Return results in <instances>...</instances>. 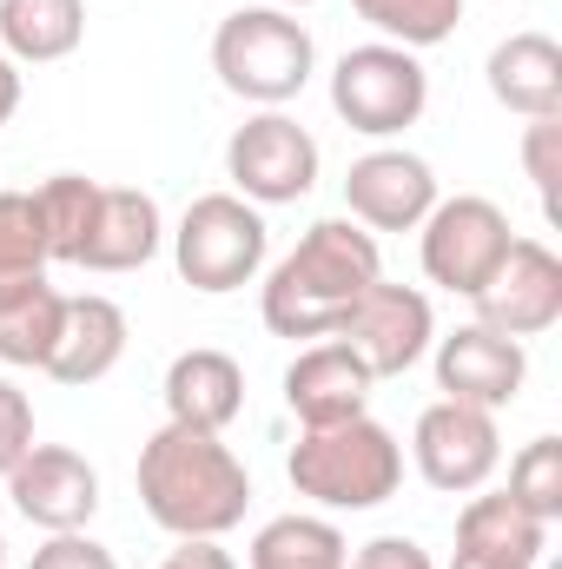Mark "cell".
Wrapping results in <instances>:
<instances>
[{"mask_svg": "<svg viewBox=\"0 0 562 569\" xmlns=\"http://www.w3.org/2000/svg\"><path fill=\"white\" fill-rule=\"evenodd\" d=\"M60 311L67 298L47 279H20L0 291V358L7 365H47L53 338H60Z\"/></svg>", "mask_w": 562, "mask_h": 569, "instance_id": "22", "label": "cell"}, {"mask_svg": "<svg viewBox=\"0 0 562 569\" xmlns=\"http://www.w3.org/2000/svg\"><path fill=\"white\" fill-rule=\"evenodd\" d=\"M391 47H436L456 33L463 0H351Z\"/></svg>", "mask_w": 562, "mask_h": 569, "instance_id": "26", "label": "cell"}, {"mask_svg": "<svg viewBox=\"0 0 562 569\" xmlns=\"http://www.w3.org/2000/svg\"><path fill=\"white\" fill-rule=\"evenodd\" d=\"M344 569H430V550L411 537H371L358 557H344Z\"/></svg>", "mask_w": 562, "mask_h": 569, "instance_id": "31", "label": "cell"}, {"mask_svg": "<svg viewBox=\"0 0 562 569\" xmlns=\"http://www.w3.org/2000/svg\"><path fill=\"white\" fill-rule=\"evenodd\" d=\"M120 351H127V311L107 291H80V298H67L60 338H53L40 371L60 378V385H93L120 365Z\"/></svg>", "mask_w": 562, "mask_h": 569, "instance_id": "17", "label": "cell"}, {"mask_svg": "<svg viewBox=\"0 0 562 569\" xmlns=\"http://www.w3.org/2000/svg\"><path fill=\"white\" fill-rule=\"evenodd\" d=\"M371 385H378L371 365H364L344 338H324V345H304V351L291 358V371H284V405H291V418L304 430L344 425V418L364 411Z\"/></svg>", "mask_w": 562, "mask_h": 569, "instance_id": "15", "label": "cell"}, {"mask_svg": "<svg viewBox=\"0 0 562 569\" xmlns=\"http://www.w3.org/2000/svg\"><path fill=\"white\" fill-rule=\"evenodd\" d=\"M53 252H47V226L33 192H0V291L20 279H47Z\"/></svg>", "mask_w": 562, "mask_h": 569, "instance_id": "25", "label": "cell"}, {"mask_svg": "<svg viewBox=\"0 0 562 569\" xmlns=\"http://www.w3.org/2000/svg\"><path fill=\"white\" fill-rule=\"evenodd\" d=\"M351 543L338 523L324 517H272L259 537H252V569H344Z\"/></svg>", "mask_w": 562, "mask_h": 569, "instance_id": "23", "label": "cell"}, {"mask_svg": "<svg viewBox=\"0 0 562 569\" xmlns=\"http://www.w3.org/2000/svg\"><path fill=\"white\" fill-rule=\"evenodd\" d=\"M27 450H33V405H27L20 385L0 378V477H7Z\"/></svg>", "mask_w": 562, "mask_h": 569, "instance_id": "29", "label": "cell"}, {"mask_svg": "<svg viewBox=\"0 0 562 569\" xmlns=\"http://www.w3.org/2000/svg\"><path fill=\"white\" fill-rule=\"evenodd\" d=\"M225 179L239 186V199L259 206H291L311 192L318 179V140L291 120V113H252L232 140H225Z\"/></svg>", "mask_w": 562, "mask_h": 569, "instance_id": "8", "label": "cell"}, {"mask_svg": "<svg viewBox=\"0 0 562 569\" xmlns=\"http://www.w3.org/2000/svg\"><path fill=\"white\" fill-rule=\"evenodd\" d=\"M172 259L179 279L192 291H232L265 266V219L252 199L239 192H205L185 206L179 232H172Z\"/></svg>", "mask_w": 562, "mask_h": 569, "instance_id": "5", "label": "cell"}, {"mask_svg": "<svg viewBox=\"0 0 562 569\" xmlns=\"http://www.w3.org/2000/svg\"><path fill=\"white\" fill-rule=\"evenodd\" d=\"M87 40V0H0V47L13 60H67Z\"/></svg>", "mask_w": 562, "mask_h": 569, "instance_id": "21", "label": "cell"}, {"mask_svg": "<svg viewBox=\"0 0 562 569\" xmlns=\"http://www.w3.org/2000/svg\"><path fill=\"white\" fill-rule=\"evenodd\" d=\"M0 557H7V543H0Z\"/></svg>", "mask_w": 562, "mask_h": 569, "instance_id": "35", "label": "cell"}, {"mask_svg": "<svg viewBox=\"0 0 562 569\" xmlns=\"http://www.w3.org/2000/svg\"><path fill=\"white\" fill-rule=\"evenodd\" d=\"M523 510H536L543 523L562 517V437H530L510 457V483H503Z\"/></svg>", "mask_w": 562, "mask_h": 569, "instance_id": "27", "label": "cell"}, {"mask_svg": "<svg viewBox=\"0 0 562 569\" xmlns=\"http://www.w3.org/2000/svg\"><path fill=\"white\" fill-rule=\"evenodd\" d=\"M523 166L536 179L543 219H562V113H543L523 127Z\"/></svg>", "mask_w": 562, "mask_h": 569, "instance_id": "28", "label": "cell"}, {"mask_svg": "<svg viewBox=\"0 0 562 569\" xmlns=\"http://www.w3.org/2000/svg\"><path fill=\"white\" fill-rule=\"evenodd\" d=\"M411 450H418V470L430 490H476L490 470H496V457H503V437H496V411H483V405H456V398H436L430 411L418 418V437H411Z\"/></svg>", "mask_w": 562, "mask_h": 569, "instance_id": "10", "label": "cell"}, {"mask_svg": "<svg viewBox=\"0 0 562 569\" xmlns=\"http://www.w3.org/2000/svg\"><path fill=\"white\" fill-rule=\"evenodd\" d=\"M159 252V199L140 186H100V206H93V226L80 239V259L87 272H133Z\"/></svg>", "mask_w": 562, "mask_h": 569, "instance_id": "18", "label": "cell"}, {"mask_svg": "<svg viewBox=\"0 0 562 569\" xmlns=\"http://www.w3.org/2000/svg\"><path fill=\"white\" fill-rule=\"evenodd\" d=\"M140 503L172 537H225L252 503V477L219 443V430H192L165 418L140 450Z\"/></svg>", "mask_w": 562, "mask_h": 569, "instance_id": "1", "label": "cell"}, {"mask_svg": "<svg viewBox=\"0 0 562 569\" xmlns=\"http://www.w3.org/2000/svg\"><path fill=\"white\" fill-rule=\"evenodd\" d=\"M510 239H516V232H510V212H503L496 199L456 192V199H443V206L423 212V272H430V284L470 298L476 284L503 266Z\"/></svg>", "mask_w": 562, "mask_h": 569, "instance_id": "7", "label": "cell"}, {"mask_svg": "<svg viewBox=\"0 0 562 569\" xmlns=\"http://www.w3.org/2000/svg\"><path fill=\"white\" fill-rule=\"evenodd\" d=\"M311 33L284 13V7H239L219 20L212 33V67L219 80L239 93V100H259V107H279L291 100L304 80H311Z\"/></svg>", "mask_w": 562, "mask_h": 569, "instance_id": "4", "label": "cell"}, {"mask_svg": "<svg viewBox=\"0 0 562 569\" xmlns=\"http://www.w3.org/2000/svg\"><path fill=\"white\" fill-rule=\"evenodd\" d=\"M291 470V490L298 497H318L324 510H371L398 490L404 477V450L398 437L378 425L371 411L344 418V425H318L304 430L284 457Z\"/></svg>", "mask_w": 562, "mask_h": 569, "instance_id": "3", "label": "cell"}, {"mask_svg": "<svg viewBox=\"0 0 562 569\" xmlns=\"http://www.w3.org/2000/svg\"><path fill=\"white\" fill-rule=\"evenodd\" d=\"M159 569H239V563H232V550H219V537H179V550Z\"/></svg>", "mask_w": 562, "mask_h": 569, "instance_id": "32", "label": "cell"}, {"mask_svg": "<svg viewBox=\"0 0 562 569\" xmlns=\"http://www.w3.org/2000/svg\"><path fill=\"white\" fill-rule=\"evenodd\" d=\"M7 497H13V510L27 517V523H40V530H80L93 510H100V477H93V463L80 457V450H67V443H33L13 470H7Z\"/></svg>", "mask_w": 562, "mask_h": 569, "instance_id": "12", "label": "cell"}, {"mask_svg": "<svg viewBox=\"0 0 562 569\" xmlns=\"http://www.w3.org/2000/svg\"><path fill=\"white\" fill-rule=\"evenodd\" d=\"M530 378V351L523 338H503L490 325H456L443 345H436V391L456 398V405H510Z\"/></svg>", "mask_w": 562, "mask_h": 569, "instance_id": "13", "label": "cell"}, {"mask_svg": "<svg viewBox=\"0 0 562 569\" xmlns=\"http://www.w3.org/2000/svg\"><path fill=\"white\" fill-rule=\"evenodd\" d=\"M470 298H476V325H490L503 338L550 331L562 311V259L543 239H510L503 266L476 284Z\"/></svg>", "mask_w": 562, "mask_h": 569, "instance_id": "9", "label": "cell"}, {"mask_svg": "<svg viewBox=\"0 0 562 569\" xmlns=\"http://www.w3.org/2000/svg\"><path fill=\"white\" fill-rule=\"evenodd\" d=\"M344 206L358 226L371 232H404V226H423V212L436 206V179L418 152L404 146H384V152H364L351 159L344 172Z\"/></svg>", "mask_w": 562, "mask_h": 569, "instance_id": "14", "label": "cell"}, {"mask_svg": "<svg viewBox=\"0 0 562 569\" xmlns=\"http://www.w3.org/2000/svg\"><path fill=\"white\" fill-rule=\"evenodd\" d=\"M430 100V73L418 67L411 47H391V40H371V47H351L338 67H331V107L351 133H404Z\"/></svg>", "mask_w": 562, "mask_h": 569, "instance_id": "6", "label": "cell"}, {"mask_svg": "<svg viewBox=\"0 0 562 569\" xmlns=\"http://www.w3.org/2000/svg\"><path fill=\"white\" fill-rule=\"evenodd\" d=\"M331 338H344V345L371 365V378H398V371L418 365L423 345H430V298H423L418 284L378 279L351 311H344V325H338Z\"/></svg>", "mask_w": 562, "mask_h": 569, "instance_id": "11", "label": "cell"}, {"mask_svg": "<svg viewBox=\"0 0 562 569\" xmlns=\"http://www.w3.org/2000/svg\"><path fill=\"white\" fill-rule=\"evenodd\" d=\"M245 405V371L219 345H192L165 365V418L192 430H225Z\"/></svg>", "mask_w": 562, "mask_h": 569, "instance_id": "16", "label": "cell"}, {"mask_svg": "<svg viewBox=\"0 0 562 569\" xmlns=\"http://www.w3.org/2000/svg\"><path fill=\"white\" fill-rule=\"evenodd\" d=\"M490 93L523 113V120H543V113H562V47L550 33H510L490 47Z\"/></svg>", "mask_w": 562, "mask_h": 569, "instance_id": "19", "label": "cell"}, {"mask_svg": "<svg viewBox=\"0 0 562 569\" xmlns=\"http://www.w3.org/2000/svg\"><path fill=\"white\" fill-rule=\"evenodd\" d=\"M13 107H20V73H13V60L0 53V127L13 120Z\"/></svg>", "mask_w": 562, "mask_h": 569, "instance_id": "33", "label": "cell"}, {"mask_svg": "<svg viewBox=\"0 0 562 569\" xmlns=\"http://www.w3.org/2000/svg\"><path fill=\"white\" fill-rule=\"evenodd\" d=\"M450 569H523V563H496V557H470V550H456Z\"/></svg>", "mask_w": 562, "mask_h": 569, "instance_id": "34", "label": "cell"}, {"mask_svg": "<svg viewBox=\"0 0 562 569\" xmlns=\"http://www.w3.org/2000/svg\"><path fill=\"white\" fill-rule=\"evenodd\" d=\"M27 569H120V563H113L107 543H93V537H80V530H60V537H47V543L33 550Z\"/></svg>", "mask_w": 562, "mask_h": 569, "instance_id": "30", "label": "cell"}, {"mask_svg": "<svg viewBox=\"0 0 562 569\" xmlns=\"http://www.w3.org/2000/svg\"><path fill=\"white\" fill-rule=\"evenodd\" d=\"M378 279V239L358 219H318L265 279V325L279 338H331Z\"/></svg>", "mask_w": 562, "mask_h": 569, "instance_id": "2", "label": "cell"}, {"mask_svg": "<svg viewBox=\"0 0 562 569\" xmlns=\"http://www.w3.org/2000/svg\"><path fill=\"white\" fill-rule=\"evenodd\" d=\"M543 537H550V523L536 510H523L510 490H483V497H470L456 510V550H470V557H496V563L536 569Z\"/></svg>", "mask_w": 562, "mask_h": 569, "instance_id": "20", "label": "cell"}, {"mask_svg": "<svg viewBox=\"0 0 562 569\" xmlns=\"http://www.w3.org/2000/svg\"><path fill=\"white\" fill-rule=\"evenodd\" d=\"M33 206H40V226H47V252L53 259H80V239H87V226H93V206H100V179H87V172H53L40 192H33Z\"/></svg>", "mask_w": 562, "mask_h": 569, "instance_id": "24", "label": "cell"}]
</instances>
